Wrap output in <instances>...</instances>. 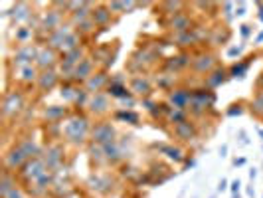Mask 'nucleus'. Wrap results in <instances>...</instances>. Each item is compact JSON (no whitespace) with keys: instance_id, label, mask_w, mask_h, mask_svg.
Here are the masks:
<instances>
[{"instance_id":"nucleus-14","label":"nucleus","mask_w":263,"mask_h":198,"mask_svg":"<svg viewBox=\"0 0 263 198\" xmlns=\"http://www.w3.org/2000/svg\"><path fill=\"white\" fill-rule=\"evenodd\" d=\"M190 64H192V56L184 50V52L176 53V56H172V58H166L162 67H164V71H168V74H178V71H182L186 67H190Z\"/></svg>"},{"instance_id":"nucleus-35","label":"nucleus","mask_w":263,"mask_h":198,"mask_svg":"<svg viewBox=\"0 0 263 198\" xmlns=\"http://www.w3.org/2000/svg\"><path fill=\"white\" fill-rule=\"evenodd\" d=\"M186 119H188V111H184V109H174V107H171V111L166 113V121L171 123L172 127L186 121Z\"/></svg>"},{"instance_id":"nucleus-16","label":"nucleus","mask_w":263,"mask_h":198,"mask_svg":"<svg viewBox=\"0 0 263 198\" xmlns=\"http://www.w3.org/2000/svg\"><path fill=\"white\" fill-rule=\"evenodd\" d=\"M111 109V101H109V93L99 92L89 95V103H87V111L93 115H103Z\"/></svg>"},{"instance_id":"nucleus-7","label":"nucleus","mask_w":263,"mask_h":198,"mask_svg":"<svg viewBox=\"0 0 263 198\" xmlns=\"http://www.w3.org/2000/svg\"><path fill=\"white\" fill-rule=\"evenodd\" d=\"M115 137H117V131L109 121H101L91 129V143H95V145L103 147L111 141H115Z\"/></svg>"},{"instance_id":"nucleus-1","label":"nucleus","mask_w":263,"mask_h":198,"mask_svg":"<svg viewBox=\"0 0 263 198\" xmlns=\"http://www.w3.org/2000/svg\"><path fill=\"white\" fill-rule=\"evenodd\" d=\"M91 123L81 113H73L62 123V137L71 145H85L87 139H91Z\"/></svg>"},{"instance_id":"nucleus-46","label":"nucleus","mask_w":263,"mask_h":198,"mask_svg":"<svg viewBox=\"0 0 263 198\" xmlns=\"http://www.w3.org/2000/svg\"><path fill=\"white\" fill-rule=\"evenodd\" d=\"M257 6H259V20L263 22V2H257Z\"/></svg>"},{"instance_id":"nucleus-11","label":"nucleus","mask_w":263,"mask_h":198,"mask_svg":"<svg viewBox=\"0 0 263 198\" xmlns=\"http://www.w3.org/2000/svg\"><path fill=\"white\" fill-rule=\"evenodd\" d=\"M64 155H66V151H64V147L58 145V143H53V145H48V149H44V163L48 165V169L53 172H58V169L64 165Z\"/></svg>"},{"instance_id":"nucleus-24","label":"nucleus","mask_w":263,"mask_h":198,"mask_svg":"<svg viewBox=\"0 0 263 198\" xmlns=\"http://www.w3.org/2000/svg\"><path fill=\"white\" fill-rule=\"evenodd\" d=\"M230 78V71L226 69V67L218 66L216 69H212L210 74L204 78V85L208 87V89H216V87H220L222 83H226Z\"/></svg>"},{"instance_id":"nucleus-31","label":"nucleus","mask_w":263,"mask_h":198,"mask_svg":"<svg viewBox=\"0 0 263 198\" xmlns=\"http://www.w3.org/2000/svg\"><path fill=\"white\" fill-rule=\"evenodd\" d=\"M255 56H251V58H248L246 62H237V64H234L232 67H228V71H230V78H243L246 74H248V69H250V64L251 60H253Z\"/></svg>"},{"instance_id":"nucleus-29","label":"nucleus","mask_w":263,"mask_h":198,"mask_svg":"<svg viewBox=\"0 0 263 198\" xmlns=\"http://www.w3.org/2000/svg\"><path fill=\"white\" fill-rule=\"evenodd\" d=\"M36 34H38V28L24 24V26H18L14 30V40L18 42V46H24V44H32Z\"/></svg>"},{"instance_id":"nucleus-18","label":"nucleus","mask_w":263,"mask_h":198,"mask_svg":"<svg viewBox=\"0 0 263 198\" xmlns=\"http://www.w3.org/2000/svg\"><path fill=\"white\" fill-rule=\"evenodd\" d=\"M69 117V109L64 105H48L42 111V119L48 125H62V121H66Z\"/></svg>"},{"instance_id":"nucleus-32","label":"nucleus","mask_w":263,"mask_h":198,"mask_svg":"<svg viewBox=\"0 0 263 198\" xmlns=\"http://www.w3.org/2000/svg\"><path fill=\"white\" fill-rule=\"evenodd\" d=\"M107 6H109V10L113 14H129L139 6V2H109Z\"/></svg>"},{"instance_id":"nucleus-38","label":"nucleus","mask_w":263,"mask_h":198,"mask_svg":"<svg viewBox=\"0 0 263 198\" xmlns=\"http://www.w3.org/2000/svg\"><path fill=\"white\" fill-rule=\"evenodd\" d=\"M115 119L119 121H125V123H131V125H137L139 123V115L135 111H127V109H121L115 113Z\"/></svg>"},{"instance_id":"nucleus-23","label":"nucleus","mask_w":263,"mask_h":198,"mask_svg":"<svg viewBox=\"0 0 263 198\" xmlns=\"http://www.w3.org/2000/svg\"><path fill=\"white\" fill-rule=\"evenodd\" d=\"M107 93H109V97L111 99H121V101H131V89L123 83V79L121 78H115L111 79V83H109V87H107Z\"/></svg>"},{"instance_id":"nucleus-36","label":"nucleus","mask_w":263,"mask_h":198,"mask_svg":"<svg viewBox=\"0 0 263 198\" xmlns=\"http://www.w3.org/2000/svg\"><path fill=\"white\" fill-rule=\"evenodd\" d=\"M184 8H186L184 2H162V12L168 14V18L174 16V14L184 12Z\"/></svg>"},{"instance_id":"nucleus-6","label":"nucleus","mask_w":263,"mask_h":198,"mask_svg":"<svg viewBox=\"0 0 263 198\" xmlns=\"http://www.w3.org/2000/svg\"><path fill=\"white\" fill-rule=\"evenodd\" d=\"M60 62H62V56L60 52H55L50 46H40L38 50V58H36V67L40 71H46V69H58L60 67Z\"/></svg>"},{"instance_id":"nucleus-40","label":"nucleus","mask_w":263,"mask_h":198,"mask_svg":"<svg viewBox=\"0 0 263 198\" xmlns=\"http://www.w3.org/2000/svg\"><path fill=\"white\" fill-rule=\"evenodd\" d=\"M222 10H224L226 22H230V20L236 16V4H234V2H224V4H222Z\"/></svg>"},{"instance_id":"nucleus-43","label":"nucleus","mask_w":263,"mask_h":198,"mask_svg":"<svg viewBox=\"0 0 263 198\" xmlns=\"http://www.w3.org/2000/svg\"><path fill=\"white\" fill-rule=\"evenodd\" d=\"M246 14V2H237L236 4V16H243Z\"/></svg>"},{"instance_id":"nucleus-33","label":"nucleus","mask_w":263,"mask_h":198,"mask_svg":"<svg viewBox=\"0 0 263 198\" xmlns=\"http://www.w3.org/2000/svg\"><path fill=\"white\" fill-rule=\"evenodd\" d=\"M174 83H176V78H174V74H168V71H164V74L157 76V85L160 87V89L172 92V89H174Z\"/></svg>"},{"instance_id":"nucleus-15","label":"nucleus","mask_w":263,"mask_h":198,"mask_svg":"<svg viewBox=\"0 0 263 198\" xmlns=\"http://www.w3.org/2000/svg\"><path fill=\"white\" fill-rule=\"evenodd\" d=\"M73 30H76V28H73L71 22L62 24L58 30H53L52 34L46 38V46H50V48H53L55 52H60V50H62V46H64V42H66V38L73 32Z\"/></svg>"},{"instance_id":"nucleus-41","label":"nucleus","mask_w":263,"mask_h":198,"mask_svg":"<svg viewBox=\"0 0 263 198\" xmlns=\"http://www.w3.org/2000/svg\"><path fill=\"white\" fill-rule=\"evenodd\" d=\"M26 196H28V192L22 188V186L18 185L16 188H12V190H10V192H8L4 198H26Z\"/></svg>"},{"instance_id":"nucleus-5","label":"nucleus","mask_w":263,"mask_h":198,"mask_svg":"<svg viewBox=\"0 0 263 198\" xmlns=\"http://www.w3.org/2000/svg\"><path fill=\"white\" fill-rule=\"evenodd\" d=\"M218 67V60H216V53L210 52V50H202L198 52L196 56H192V64H190V69L194 74H200V76H208L212 69Z\"/></svg>"},{"instance_id":"nucleus-50","label":"nucleus","mask_w":263,"mask_h":198,"mask_svg":"<svg viewBox=\"0 0 263 198\" xmlns=\"http://www.w3.org/2000/svg\"><path fill=\"white\" fill-rule=\"evenodd\" d=\"M26 198H36V196H30V194H28V196Z\"/></svg>"},{"instance_id":"nucleus-4","label":"nucleus","mask_w":263,"mask_h":198,"mask_svg":"<svg viewBox=\"0 0 263 198\" xmlns=\"http://www.w3.org/2000/svg\"><path fill=\"white\" fill-rule=\"evenodd\" d=\"M62 24H64V12H60L58 8H53L52 4H50V8L40 16L38 34H46V38H48L53 30H58Z\"/></svg>"},{"instance_id":"nucleus-22","label":"nucleus","mask_w":263,"mask_h":198,"mask_svg":"<svg viewBox=\"0 0 263 198\" xmlns=\"http://www.w3.org/2000/svg\"><path fill=\"white\" fill-rule=\"evenodd\" d=\"M129 89H131L133 95L146 99V97L151 95V92H153V83H151V79L145 78V76H133L131 83H129Z\"/></svg>"},{"instance_id":"nucleus-48","label":"nucleus","mask_w":263,"mask_h":198,"mask_svg":"<svg viewBox=\"0 0 263 198\" xmlns=\"http://www.w3.org/2000/svg\"><path fill=\"white\" fill-rule=\"evenodd\" d=\"M237 188H239V181H236V183L232 185V190H234V192H237Z\"/></svg>"},{"instance_id":"nucleus-44","label":"nucleus","mask_w":263,"mask_h":198,"mask_svg":"<svg viewBox=\"0 0 263 198\" xmlns=\"http://www.w3.org/2000/svg\"><path fill=\"white\" fill-rule=\"evenodd\" d=\"M239 32H241V36H243V38H250V34H251V26H250V24H243V26L239 28Z\"/></svg>"},{"instance_id":"nucleus-26","label":"nucleus","mask_w":263,"mask_h":198,"mask_svg":"<svg viewBox=\"0 0 263 198\" xmlns=\"http://www.w3.org/2000/svg\"><path fill=\"white\" fill-rule=\"evenodd\" d=\"M91 20L95 22V26L97 28H107L109 24H111V20H113V12L109 10L107 4H99V6L93 8Z\"/></svg>"},{"instance_id":"nucleus-20","label":"nucleus","mask_w":263,"mask_h":198,"mask_svg":"<svg viewBox=\"0 0 263 198\" xmlns=\"http://www.w3.org/2000/svg\"><path fill=\"white\" fill-rule=\"evenodd\" d=\"M109 83H111V78L107 76L105 69H101V71H95L91 78L85 81V89L87 93L91 95V93H99V92H107V87H109Z\"/></svg>"},{"instance_id":"nucleus-39","label":"nucleus","mask_w":263,"mask_h":198,"mask_svg":"<svg viewBox=\"0 0 263 198\" xmlns=\"http://www.w3.org/2000/svg\"><path fill=\"white\" fill-rule=\"evenodd\" d=\"M76 28V32L78 34H81V36H85V34H89V32H93V28H95V22H93L91 18H87V20H83V22H79Z\"/></svg>"},{"instance_id":"nucleus-10","label":"nucleus","mask_w":263,"mask_h":198,"mask_svg":"<svg viewBox=\"0 0 263 198\" xmlns=\"http://www.w3.org/2000/svg\"><path fill=\"white\" fill-rule=\"evenodd\" d=\"M93 74H95V62L91 58H83L71 71V83L73 85H78V83L85 85V81L91 78Z\"/></svg>"},{"instance_id":"nucleus-47","label":"nucleus","mask_w":263,"mask_h":198,"mask_svg":"<svg viewBox=\"0 0 263 198\" xmlns=\"http://www.w3.org/2000/svg\"><path fill=\"white\" fill-rule=\"evenodd\" d=\"M257 87H259V92H263V74H261V78L257 79Z\"/></svg>"},{"instance_id":"nucleus-21","label":"nucleus","mask_w":263,"mask_h":198,"mask_svg":"<svg viewBox=\"0 0 263 198\" xmlns=\"http://www.w3.org/2000/svg\"><path fill=\"white\" fill-rule=\"evenodd\" d=\"M6 16H10L14 20V24H20V26H24V22H30L32 20V6L28 4V2H16L12 6V10L10 12H6Z\"/></svg>"},{"instance_id":"nucleus-27","label":"nucleus","mask_w":263,"mask_h":198,"mask_svg":"<svg viewBox=\"0 0 263 198\" xmlns=\"http://www.w3.org/2000/svg\"><path fill=\"white\" fill-rule=\"evenodd\" d=\"M103 153H105V160L107 163H111V165H117L121 163L123 158H125V153H123V147L119 145V141H111V143H107L103 145Z\"/></svg>"},{"instance_id":"nucleus-34","label":"nucleus","mask_w":263,"mask_h":198,"mask_svg":"<svg viewBox=\"0 0 263 198\" xmlns=\"http://www.w3.org/2000/svg\"><path fill=\"white\" fill-rule=\"evenodd\" d=\"M160 151L166 155L168 158L176 160V163H182L184 160V151L178 149V147H172V145H160Z\"/></svg>"},{"instance_id":"nucleus-12","label":"nucleus","mask_w":263,"mask_h":198,"mask_svg":"<svg viewBox=\"0 0 263 198\" xmlns=\"http://www.w3.org/2000/svg\"><path fill=\"white\" fill-rule=\"evenodd\" d=\"M62 81V74L60 69H46V71H40V78L36 81V87L40 93H50L53 87H58V83Z\"/></svg>"},{"instance_id":"nucleus-49","label":"nucleus","mask_w":263,"mask_h":198,"mask_svg":"<svg viewBox=\"0 0 263 198\" xmlns=\"http://www.w3.org/2000/svg\"><path fill=\"white\" fill-rule=\"evenodd\" d=\"M255 42H257V44H259V42H263V32L259 34V36H257V38H255Z\"/></svg>"},{"instance_id":"nucleus-17","label":"nucleus","mask_w":263,"mask_h":198,"mask_svg":"<svg viewBox=\"0 0 263 198\" xmlns=\"http://www.w3.org/2000/svg\"><path fill=\"white\" fill-rule=\"evenodd\" d=\"M172 135H174L178 141H182V143H192L198 137V129L190 119H186V121H182V123H178V125L172 127Z\"/></svg>"},{"instance_id":"nucleus-28","label":"nucleus","mask_w":263,"mask_h":198,"mask_svg":"<svg viewBox=\"0 0 263 198\" xmlns=\"http://www.w3.org/2000/svg\"><path fill=\"white\" fill-rule=\"evenodd\" d=\"M40 78V69L34 66H26V67H20V69H16V81H20V83H24V85H32V83H36Z\"/></svg>"},{"instance_id":"nucleus-45","label":"nucleus","mask_w":263,"mask_h":198,"mask_svg":"<svg viewBox=\"0 0 263 198\" xmlns=\"http://www.w3.org/2000/svg\"><path fill=\"white\" fill-rule=\"evenodd\" d=\"M241 111H243V109H241V105H232V109H230V111H228V115H239V113H241Z\"/></svg>"},{"instance_id":"nucleus-42","label":"nucleus","mask_w":263,"mask_h":198,"mask_svg":"<svg viewBox=\"0 0 263 198\" xmlns=\"http://www.w3.org/2000/svg\"><path fill=\"white\" fill-rule=\"evenodd\" d=\"M241 52H243V48H241V46H234V48H230V50H228V56H230V58H236V56H239Z\"/></svg>"},{"instance_id":"nucleus-37","label":"nucleus","mask_w":263,"mask_h":198,"mask_svg":"<svg viewBox=\"0 0 263 198\" xmlns=\"http://www.w3.org/2000/svg\"><path fill=\"white\" fill-rule=\"evenodd\" d=\"M250 109H251V113H253V115L263 117V92L255 93V97L251 99V103H250Z\"/></svg>"},{"instance_id":"nucleus-8","label":"nucleus","mask_w":263,"mask_h":198,"mask_svg":"<svg viewBox=\"0 0 263 198\" xmlns=\"http://www.w3.org/2000/svg\"><path fill=\"white\" fill-rule=\"evenodd\" d=\"M30 158L26 157V153L20 149V147L16 145L14 149H10L6 155H4V169L6 171L14 172V174H18L20 172V169L26 165Z\"/></svg>"},{"instance_id":"nucleus-25","label":"nucleus","mask_w":263,"mask_h":198,"mask_svg":"<svg viewBox=\"0 0 263 198\" xmlns=\"http://www.w3.org/2000/svg\"><path fill=\"white\" fill-rule=\"evenodd\" d=\"M174 46H178V48H182V52H184V48H192V46H196L202 42V38L198 36V28L194 26L190 32H184V34H174Z\"/></svg>"},{"instance_id":"nucleus-9","label":"nucleus","mask_w":263,"mask_h":198,"mask_svg":"<svg viewBox=\"0 0 263 198\" xmlns=\"http://www.w3.org/2000/svg\"><path fill=\"white\" fill-rule=\"evenodd\" d=\"M48 171V165L44 163V158H32V160H28L26 165L20 169V172H18V176H22L24 181H26L28 185L30 183H34L36 178H38L40 174H44V172Z\"/></svg>"},{"instance_id":"nucleus-3","label":"nucleus","mask_w":263,"mask_h":198,"mask_svg":"<svg viewBox=\"0 0 263 198\" xmlns=\"http://www.w3.org/2000/svg\"><path fill=\"white\" fill-rule=\"evenodd\" d=\"M38 50H40V46H36V44L16 46L12 58H10V64H12L16 69L26 67V66H34V64H36V58H38Z\"/></svg>"},{"instance_id":"nucleus-13","label":"nucleus","mask_w":263,"mask_h":198,"mask_svg":"<svg viewBox=\"0 0 263 198\" xmlns=\"http://www.w3.org/2000/svg\"><path fill=\"white\" fill-rule=\"evenodd\" d=\"M166 26L174 34H184V32H190L194 28V20H192V16L188 12H180L171 16L168 22H166Z\"/></svg>"},{"instance_id":"nucleus-30","label":"nucleus","mask_w":263,"mask_h":198,"mask_svg":"<svg viewBox=\"0 0 263 198\" xmlns=\"http://www.w3.org/2000/svg\"><path fill=\"white\" fill-rule=\"evenodd\" d=\"M18 186V181H16V174L10 171H2V176H0V196L4 198L12 188H16Z\"/></svg>"},{"instance_id":"nucleus-2","label":"nucleus","mask_w":263,"mask_h":198,"mask_svg":"<svg viewBox=\"0 0 263 198\" xmlns=\"http://www.w3.org/2000/svg\"><path fill=\"white\" fill-rule=\"evenodd\" d=\"M26 107V97L22 89H10V92L4 93L2 97V117L4 121H10L16 119Z\"/></svg>"},{"instance_id":"nucleus-19","label":"nucleus","mask_w":263,"mask_h":198,"mask_svg":"<svg viewBox=\"0 0 263 198\" xmlns=\"http://www.w3.org/2000/svg\"><path fill=\"white\" fill-rule=\"evenodd\" d=\"M192 99V89H184V87H174L172 92H168V105L174 109H184L188 111Z\"/></svg>"}]
</instances>
